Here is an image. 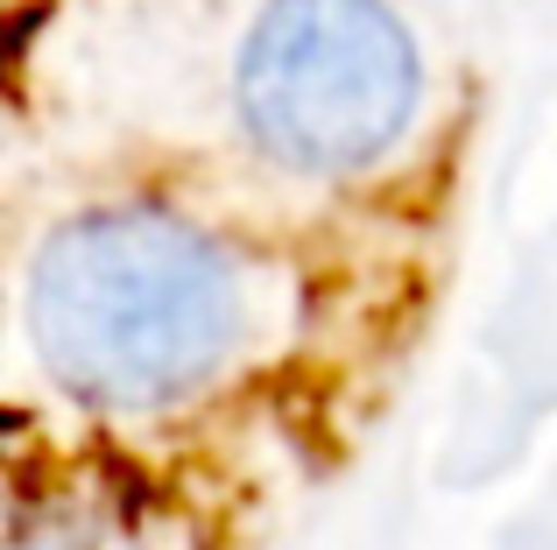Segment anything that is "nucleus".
Wrapping results in <instances>:
<instances>
[{
	"label": "nucleus",
	"instance_id": "nucleus-2",
	"mask_svg": "<svg viewBox=\"0 0 557 550\" xmlns=\"http://www.w3.org/2000/svg\"><path fill=\"white\" fill-rule=\"evenodd\" d=\"M417 42L381 0H269L233 71L255 149L304 177L381 163L417 113Z\"/></svg>",
	"mask_w": 557,
	"mask_h": 550
},
{
	"label": "nucleus",
	"instance_id": "nucleus-1",
	"mask_svg": "<svg viewBox=\"0 0 557 550\" xmlns=\"http://www.w3.org/2000/svg\"><path fill=\"white\" fill-rule=\"evenodd\" d=\"M28 346L64 402L121 424L205 402L247 346V283L205 226L107 205L28 262Z\"/></svg>",
	"mask_w": 557,
	"mask_h": 550
}]
</instances>
